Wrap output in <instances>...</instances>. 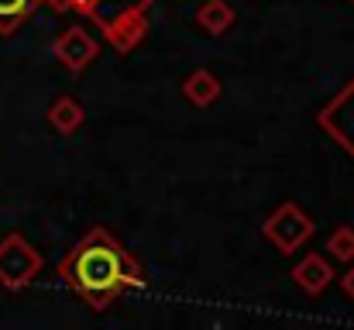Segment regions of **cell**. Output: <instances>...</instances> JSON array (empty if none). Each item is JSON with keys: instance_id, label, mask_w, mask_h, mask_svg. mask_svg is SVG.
I'll use <instances>...</instances> for the list:
<instances>
[{"instance_id": "cell-10", "label": "cell", "mask_w": 354, "mask_h": 330, "mask_svg": "<svg viewBox=\"0 0 354 330\" xmlns=\"http://www.w3.org/2000/svg\"><path fill=\"white\" fill-rule=\"evenodd\" d=\"M86 120V110L76 97H59L52 107H48V124L59 131V134H76Z\"/></svg>"}, {"instance_id": "cell-2", "label": "cell", "mask_w": 354, "mask_h": 330, "mask_svg": "<svg viewBox=\"0 0 354 330\" xmlns=\"http://www.w3.org/2000/svg\"><path fill=\"white\" fill-rule=\"evenodd\" d=\"M41 3H48L59 14L73 10L86 17L93 28L104 31V42L114 52L131 55L148 31V10L155 0H41Z\"/></svg>"}, {"instance_id": "cell-4", "label": "cell", "mask_w": 354, "mask_h": 330, "mask_svg": "<svg viewBox=\"0 0 354 330\" xmlns=\"http://www.w3.org/2000/svg\"><path fill=\"white\" fill-rule=\"evenodd\" d=\"M261 234H265V241H268L279 255H292L296 248H303V244L313 237V220H310V214H306L303 207L282 203L272 217L265 220Z\"/></svg>"}, {"instance_id": "cell-13", "label": "cell", "mask_w": 354, "mask_h": 330, "mask_svg": "<svg viewBox=\"0 0 354 330\" xmlns=\"http://www.w3.org/2000/svg\"><path fill=\"white\" fill-rule=\"evenodd\" d=\"M341 289H344V293H348V296L354 300V265L348 268V272H344V275H341Z\"/></svg>"}, {"instance_id": "cell-8", "label": "cell", "mask_w": 354, "mask_h": 330, "mask_svg": "<svg viewBox=\"0 0 354 330\" xmlns=\"http://www.w3.org/2000/svg\"><path fill=\"white\" fill-rule=\"evenodd\" d=\"M193 21H196L200 31L221 38V35H227V31L234 28V7H231L227 0H203V3L196 7Z\"/></svg>"}, {"instance_id": "cell-14", "label": "cell", "mask_w": 354, "mask_h": 330, "mask_svg": "<svg viewBox=\"0 0 354 330\" xmlns=\"http://www.w3.org/2000/svg\"><path fill=\"white\" fill-rule=\"evenodd\" d=\"M351 3H354V0H351Z\"/></svg>"}, {"instance_id": "cell-12", "label": "cell", "mask_w": 354, "mask_h": 330, "mask_svg": "<svg viewBox=\"0 0 354 330\" xmlns=\"http://www.w3.org/2000/svg\"><path fill=\"white\" fill-rule=\"evenodd\" d=\"M327 251H330L337 262L354 265V227H348V223L334 227V230H330V237H327Z\"/></svg>"}, {"instance_id": "cell-6", "label": "cell", "mask_w": 354, "mask_h": 330, "mask_svg": "<svg viewBox=\"0 0 354 330\" xmlns=\"http://www.w3.org/2000/svg\"><path fill=\"white\" fill-rule=\"evenodd\" d=\"M52 55H55L69 73H83V69L100 55V45H97V38H93L83 24H73V28H66V31L52 42Z\"/></svg>"}, {"instance_id": "cell-7", "label": "cell", "mask_w": 354, "mask_h": 330, "mask_svg": "<svg viewBox=\"0 0 354 330\" xmlns=\"http://www.w3.org/2000/svg\"><path fill=\"white\" fill-rule=\"evenodd\" d=\"M292 282H296L306 296H320V293L334 282V268H330V262H327L324 255L310 251V255H303V262L292 268Z\"/></svg>"}, {"instance_id": "cell-9", "label": "cell", "mask_w": 354, "mask_h": 330, "mask_svg": "<svg viewBox=\"0 0 354 330\" xmlns=\"http://www.w3.org/2000/svg\"><path fill=\"white\" fill-rule=\"evenodd\" d=\"M183 97H186L193 107H210L214 100H221V80H217L210 69H193V73L183 80Z\"/></svg>"}, {"instance_id": "cell-5", "label": "cell", "mask_w": 354, "mask_h": 330, "mask_svg": "<svg viewBox=\"0 0 354 330\" xmlns=\"http://www.w3.org/2000/svg\"><path fill=\"white\" fill-rule=\"evenodd\" d=\"M317 124L334 145H341L354 158V76L317 110Z\"/></svg>"}, {"instance_id": "cell-11", "label": "cell", "mask_w": 354, "mask_h": 330, "mask_svg": "<svg viewBox=\"0 0 354 330\" xmlns=\"http://www.w3.org/2000/svg\"><path fill=\"white\" fill-rule=\"evenodd\" d=\"M38 3L41 0H0V38H10L14 31H21V24H28Z\"/></svg>"}, {"instance_id": "cell-3", "label": "cell", "mask_w": 354, "mask_h": 330, "mask_svg": "<svg viewBox=\"0 0 354 330\" xmlns=\"http://www.w3.org/2000/svg\"><path fill=\"white\" fill-rule=\"evenodd\" d=\"M38 272H41V255L31 248V241L17 230L7 234L0 241V286L17 293V289L31 286Z\"/></svg>"}, {"instance_id": "cell-1", "label": "cell", "mask_w": 354, "mask_h": 330, "mask_svg": "<svg viewBox=\"0 0 354 330\" xmlns=\"http://www.w3.org/2000/svg\"><path fill=\"white\" fill-rule=\"evenodd\" d=\"M59 275L93 310H107L120 293L145 286L138 258L107 227H90L76 241V248H69V255L59 262Z\"/></svg>"}]
</instances>
